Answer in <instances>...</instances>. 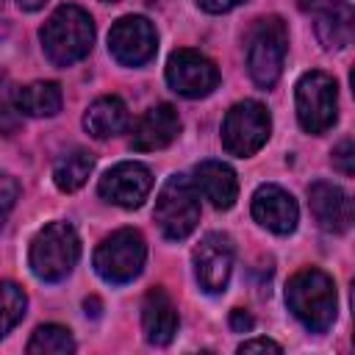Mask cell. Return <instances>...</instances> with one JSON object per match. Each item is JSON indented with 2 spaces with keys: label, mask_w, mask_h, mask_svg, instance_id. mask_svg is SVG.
Masks as SVG:
<instances>
[{
  "label": "cell",
  "mask_w": 355,
  "mask_h": 355,
  "mask_svg": "<svg viewBox=\"0 0 355 355\" xmlns=\"http://www.w3.org/2000/svg\"><path fill=\"white\" fill-rule=\"evenodd\" d=\"M286 305L308 333H327L336 322V283L327 272L305 266L286 283Z\"/></svg>",
  "instance_id": "6da1fadb"
},
{
  "label": "cell",
  "mask_w": 355,
  "mask_h": 355,
  "mask_svg": "<svg viewBox=\"0 0 355 355\" xmlns=\"http://www.w3.org/2000/svg\"><path fill=\"white\" fill-rule=\"evenodd\" d=\"M42 50L50 64L72 67L75 61L86 58L94 44V22L80 6H58L50 19L39 31Z\"/></svg>",
  "instance_id": "7a4b0ae2"
},
{
  "label": "cell",
  "mask_w": 355,
  "mask_h": 355,
  "mask_svg": "<svg viewBox=\"0 0 355 355\" xmlns=\"http://www.w3.org/2000/svg\"><path fill=\"white\" fill-rule=\"evenodd\" d=\"M78 258H80V239H78V233L69 222L44 225L33 236L31 252H28L31 272L44 283L64 280L75 269Z\"/></svg>",
  "instance_id": "3957f363"
},
{
  "label": "cell",
  "mask_w": 355,
  "mask_h": 355,
  "mask_svg": "<svg viewBox=\"0 0 355 355\" xmlns=\"http://www.w3.org/2000/svg\"><path fill=\"white\" fill-rule=\"evenodd\" d=\"M288 53V28L280 17H263L255 22L247 44V72L255 86L272 89L286 64Z\"/></svg>",
  "instance_id": "277c9868"
},
{
  "label": "cell",
  "mask_w": 355,
  "mask_h": 355,
  "mask_svg": "<svg viewBox=\"0 0 355 355\" xmlns=\"http://www.w3.org/2000/svg\"><path fill=\"white\" fill-rule=\"evenodd\" d=\"M294 100H297V119L300 128L311 136H322L324 130H330L338 119V86L336 80L322 72V69H311L297 80L294 89Z\"/></svg>",
  "instance_id": "5b68a950"
},
{
  "label": "cell",
  "mask_w": 355,
  "mask_h": 355,
  "mask_svg": "<svg viewBox=\"0 0 355 355\" xmlns=\"http://www.w3.org/2000/svg\"><path fill=\"white\" fill-rule=\"evenodd\" d=\"M155 222L169 241H180L194 233L200 222V194L186 175H172L158 191L155 200Z\"/></svg>",
  "instance_id": "8992f818"
},
{
  "label": "cell",
  "mask_w": 355,
  "mask_h": 355,
  "mask_svg": "<svg viewBox=\"0 0 355 355\" xmlns=\"http://www.w3.org/2000/svg\"><path fill=\"white\" fill-rule=\"evenodd\" d=\"M144 261H147V244L144 236L133 227H122L105 236L94 250V272L111 286L136 280L144 269Z\"/></svg>",
  "instance_id": "52a82bcc"
},
{
  "label": "cell",
  "mask_w": 355,
  "mask_h": 355,
  "mask_svg": "<svg viewBox=\"0 0 355 355\" xmlns=\"http://www.w3.org/2000/svg\"><path fill=\"white\" fill-rule=\"evenodd\" d=\"M272 133V116L263 103L258 100H241L230 105V111L222 119V147L236 158L255 155Z\"/></svg>",
  "instance_id": "ba28073f"
},
{
  "label": "cell",
  "mask_w": 355,
  "mask_h": 355,
  "mask_svg": "<svg viewBox=\"0 0 355 355\" xmlns=\"http://www.w3.org/2000/svg\"><path fill=\"white\" fill-rule=\"evenodd\" d=\"M166 83L180 97H208L219 86V69L208 55L180 47L166 61Z\"/></svg>",
  "instance_id": "9c48e42d"
},
{
  "label": "cell",
  "mask_w": 355,
  "mask_h": 355,
  "mask_svg": "<svg viewBox=\"0 0 355 355\" xmlns=\"http://www.w3.org/2000/svg\"><path fill=\"white\" fill-rule=\"evenodd\" d=\"M158 50V33L147 17L130 14L111 25L108 31V53L122 67H141Z\"/></svg>",
  "instance_id": "30bf717a"
},
{
  "label": "cell",
  "mask_w": 355,
  "mask_h": 355,
  "mask_svg": "<svg viewBox=\"0 0 355 355\" xmlns=\"http://www.w3.org/2000/svg\"><path fill=\"white\" fill-rule=\"evenodd\" d=\"M233 239L227 233H208L194 247V277L205 294H222L233 272Z\"/></svg>",
  "instance_id": "8fae6325"
},
{
  "label": "cell",
  "mask_w": 355,
  "mask_h": 355,
  "mask_svg": "<svg viewBox=\"0 0 355 355\" xmlns=\"http://www.w3.org/2000/svg\"><path fill=\"white\" fill-rule=\"evenodd\" d=\"M153 189V172L139 161L114 164L97 183V191L105 202L119 208H139Z\"/></svg>",
  "instance_id": "7c38bea8"
},
{
  "label": "cell",
  "mask_w": 355,
  "mask_h": 355,
  "mask_svg": "<svg viewBox=\"0 0 355 355\" xmlns=\"http://www.w3.org/2000/svg\"><path fill=\"white\" fill-rule=\"evenodd\" d=\"M252 216L261 227H266L277 236H288L297 227L300 208H297V200L286 189H280L275 183H263L252 194Z\"/></svg>",
  "instance_id": "4fadbf2b"
},
{
  "label": "cell",
  "mask_w": 355,
  "mask_h": 355,
  "mask_svg": "<svg viewBox=\"0 0 355 355\" xmlns=\"http://www.w3.org/2000/svg\"><path fill=\"white\" fill-rule=\"evenodd\" d=\"M308 205H311V214L322 230H327V233H347L349 230L352 200L341 186H336L330 180L311 183L308 186Z\"/></svg>",
  "instance_id": "5bb4252c"
},
{
  "label": "cell",
  "mask_w": 355,
  "mask_h": 355,
  "mask_svg": "<svg viewBox=\"0 0 355 355\" xmlns=\"http://www.w3.org/2000/svg\"><path fill=\"white\" fill-rule=\"evenodd\" d=\"M180 133V116L175 111V105L169 103H158L153 108H147L136 125H133V136H130V147L136 153H153V150H164L169 147Z\"/></svg>",
  "instance_id": "9a60e30c"
},
{
  "label": "cell",
  "mask_w": 355,
  "mask_h": 355,
  "mask_svg": "<svg viewBox=\"0 0 355 355\" xmlns=\"http://www.w3.org/2000/svg\"><path fill=\"white\" fill-rule=\"evenodd\" d=\"M141 330H144V338L153 347H166L175 338V333H178V308H175L172 297L166 294V288L155 286L144 294Z\"/></svg>",
  "instance_id": "2e32d148"
},
{
  "label": "cell",
  "mask_w": 355,
  "mask_h": 355,
  "mask_svg": "<svg viewBox=\"0 0 355 355\" xmlns=\"http://www.w3.org/2000/svg\"><path fill=\"white\" fill-rule=\"evenodd\" d=\"M194 189L200 197H205L214 208L227 211L233 208L236 197H239V180L236 172L222 164V161H200L194 166V178H191Z\"/></svg>",
  "instance_id": "e0dca14e"
},
{
  "label": "cell",
  "mask_w": 355,
  "mask_h": 355,
  "mask_svg": "<svg viewBox=\"0 0 355 355\" xmlns=\"http://www.w3.org/2000/svg\"><path fill=\"white\" fill-rule=\"evenodd\" d=\"M128 125H130L128 105H125V100L116 97V94L97 97V100L86 108V114H83V128H86V133L94 136V139L119 136Z\"/></svg>",
  "instance_id": "ac0fdd59"
},
{
  "label": "cell",
  "mask_w": 355,
  "mask_h": 355,
  "mask_svg": "<svg viewBox=\"0 0 355 355\" xmlns=\"http://www.w3.org/2000/svg\"><path fill=\"white\" fill-rule=\"evenodd\" d=\"M355 33V11L349 0H333L327 8L316 14V39L324 50H341L352 42Z\"/></svg>",
  "instance_id": "d6986e66"
},
{
  "label": "cell",
  "mask_w": 355,
  "mask_h": 355,
  "mask_svg": "<svg viewBox=\"0 0 355 355\" xmlns=\"http://www.w3.org/2000/svg\"><path fill=\"white\" fill-rule=\"evenodd\" d=\"M64 94L55 80H33L17 89V105L25 116H55L61 111Z\"/></svg>",
  "instance_id": "ffe728a7"
},
{
  "label": "cell",
  "mask_w": 355,
  "mask_h": 355,
  "mask_svg": "<svg viewBox=\"0 0 355 355\" xmlns=\"http://www.w3.org/2000/svg\"><path fill=\"white\" fill-rule=\"evenodd\" d=\"M94 169V155L86 150H69L53 164V183L61 191H78Z\"/></svg>",
  "instance_id": "44dd1931"
},
{
  "label": "cell",
  "mask_w": 355,
  "mask_h": 355,
  "mask_svg": "<svg viewBox=\"0 0 355 355\" xmlns=\"http://www.w3.org/2000/svg\"><path fill=\"white\" fill-rule=\"evenodd\" d=\"M25 349L31 355H67V352H75V338L61 324H42L33 330Z\"/></svg>",
  "instance_id": "7402d4cb"
},
{
  "label": "cell",
  "mask_w": 355,
  "mask_h": 355,
  "mask_svg": "<svg viewBox=\"0 0 355 355\" xmlns=\"http://www.w3.org/2000/svg\"><path fill=\"white\" fill-rule=\"evenodd\" d=\"M25 291L11 280H0V338L25 316Z\"/></svg>",
  "instance_id": "603a6c76"
},
{
  "label": "cell",
  "mask_w": 355,
  "mask_h": 355,
  "mask_svg": "<svg viewBox=\"0 0 355 355\" xmlns=\"http://www.w3.org/2000/svg\"><path fill=\"white\" fill-rule=\"evenodd\" d=\"M17 89L14 80L0 72V133L3 136H14L22 125V111L17 105Z\"/></svg>",
  "instance_id": "cb8c5ba5"
},
{
  "label": "cell",
  "mask_w": 355,
  "mask_h": 355,
  "mask_svg": "<svg viewBox=\"0 0 355 355\" xmlns=\"http://www.w3.org/2000/svg\"><path fill=\"white\" fill-rule=\"evenodd\" d=\"M17 197H19V183H17L11 175H3V172H0V230H3L6 214L14 208Z\"/></svg>",
  "instance_id": "d4e9b609"
},
{
  "label": "cell",
  "mask_w": 355,
  "mask_h": 355,
  "mask_svg": "<svg viewBox=\"0 0 355 355\" xmlns=\"http://www.w3.org/2000/svg\"><path fill=\"white\" fill-rule=\"evenodd\" d=\"M333 166L341 172V175H352L355 172V144L352 139H344L336 150H333Z\"/></svg>",
  "instance_id": "484cf974"
},
{
  "label": "cell",
  "mask_w": 355,
  "mask_h": 355,
  "mask_svg": "<svg viewBox=\"0 0 355 355\" xmlns=\"http://www.w3.org/2000/svg\"><path fill=\"white\" fill-rule=\"evenodd\" d=\"M227 324H230V330H233V333H250V330L255 327V319H252V313H250V311H244V308H233V311H230Z\"/></svg>",
  "instance_id": "4316f807"
},
{
  "label": "cell",
  "mask_w": 355,
  "mask_h": 355,
  "mask_svg": "<svg viewBox=\"0 0 355 355\" xmlns=\"http://www.w3.org/2000/svg\"><path fill=\"white\" fill-rule=\"evenodd\" d=\"M239 352H283L280 344H275L272 338H250V341H241L239 344Z\"/></svg>",
  "instance_id": "83f0119b"
},
{
  "label": "cell",
  "mask_w": 355,
  "mask_h": 355,
  "mask_svg": "<svg viewBox=\"0 0 355 355\" xmlns=\"http://www.w3.org/2000/svg\"><path fill=\"white\" fill-rule=\"evenodd\" d=\"M241 3H247V0H197V6L208 14H225V11H230Z\"/></svg>",
  "instance_id": "f1b7e54d"
},
{
  "label": "cell",
  "mask_w": 355,
  "mask_h": 355,
  "mask_svg": "<svg viewBox=\"0 0 355 355\" xmlns=\"http://www.w3.org/2000/svg\"><path fill=\"white\" fill-rule=\"evenodd\" d=\"M333 0H297L300 11H308V14H319L322 8H327Z\"/></svg>",
  "instance_id": "f546056e"
},
{
  "label": "cell",
  "mask_w": 355,
  "mask_h": 355,
  "mask_svg": "<svg viewBox=\"0 0 355 355\" xmlns=\"http://www.w3.org/2000/svg\"><path fill=\"white\" fill-rule=\"evenodd\" d=\"M17 3H19V8H22V11H39L47 0H17Z\"/></svg>",
  "instance_id": "4dcf8cb0"
},
{
  "label": "cell",
  "mask_w": 355,
  "mask_h": 355,
  "mask_svg": "<svg viewBox=\"0 0 355 355\" xmlns=\"http://www.w3.org/2000/svg\"><path fill=\"white\" fill-rule=\"evenodd\" d=\"M105 3H114V0H105Z\"/></svg>",
  "instance_id": "1f68e13d"
},
{
  "label": "cell",
  "mask_w": 355,
  "mask_h": 355,
  "mask_svg": "<svg viewBox=\"0 0 355 355\" xmlns=\"http://www.w3.org/2000/svg\"><path fill=\"white\" fill-rule=\"evenodd\" d=\"M0 6H3V0H0Z\"/></svg>",
  "instance_id": "d6a6232c"
}]
</instances>
